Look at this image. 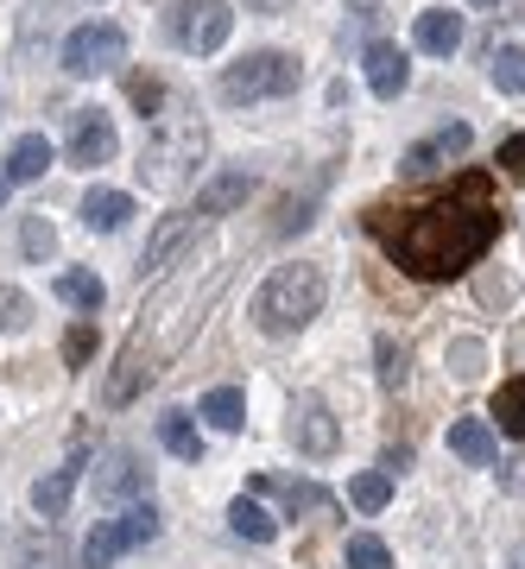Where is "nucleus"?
Segmentation results:
<instances>
[{
  "instance_id": "f257e3e1",
  "label": "nucleus",
  "mask_w": 525,
  "mask_h": 569,
  "mask_svg": "<svg viewBox=\"0 0 525 569\" xmlns=\"http://www.w3.org/2000/svg\"><path fill=\"white\" fill-rule=\"evenodd\" d=\"M367 228L412 279H456L501 241V197L487 171H468L449 190H430L405 209H374Z\"/></svg>"
},
{
  "instance_id": "f03ea898",
  "label": "nucleus",
  "mask_w": 525,
  "mask_h": 569,
  "mask_svg": "<svg viewBox=\"0 0 525 569\" xmlns=\"http://www.w3.org/2000/svg\"><path fill=\"white\" fill-rule=\"evenodd\" d=\"M202 152H209L202 114L184 102V96H165L159 89V114H152V127H146V152H140L146 190H184V183L197 178Z\"/></svg>"
},
{
  "instance_id": "7ed1b4c3",
  "label": "nucleus",
  "mask_w": 525,
  "mask_h": 569,
  "mask_svg": "<svg viewBox=\"0 0 525 569\" xmlns=\"http://www.w3.org/2000/svg\"><path fill=\"white\" fill-rule=\"evenodd\" d=\"M329 298V279H324V266H279L273 279L254 291V323H260V336H298L317 310H324Z\"/></svg>"
},
{
  "instance_id": "20e7f679",
  "label": "nucleus",
  "mask_w": 525,
  "mask_h": 569,
  "mask_svg": "<svg viewBox=\"0 0 525 569\" xmlns=\"http://www.w3.org/2000/svg\"><path fill=\"white\" fill-rule=\"evenodd\" d=\"M298 58L285 51H254V58L222 70V102H266V96H291L298 89Z\"/></svg>"
},
{
  "instance_id": "39448f33",
  "label": "nucleus",
  "mask_w": 525,
  "mask_h": 569,
  "mask_svg": "<svg viewBox=\"0 0 525 569\" xmlns=\"http://www.w3.org/2000/svg\"><path fill=\"white\" fill-rule=\"evenodd\" d=\"M121 63H127V32L121 26L96 20V26H77V32L63 39V70H70V77H115Z\"/></svg>"
},
{
  "instance_id": "423d86ee",
  "label": "nucleus",
  "mask_w": 525,
  "mask_h": 569,
  "mask_svg": "<svg viewBox=\"0 0 525 569\" xmlns=\"http://www.w3.org/2000/svg\"><path fill=\"white\" fill-rule=\"evenodd\" d=\"M228 32H235L228 0H171V39H178L184 51L209 58V51H222L228 44Z\"/></svg>"
},
{
  "instance_id": "0eeeda50",
  "label": "nucleus",
  "mask_w": 525,
  "mask_h": 569,
  "mask_svg": "<svg viewBox=\"0 0 525 569\" xmlns=\"http://www.w3.org/2000/svg\"><path fill=\"white\" fill-rule=\"evenodd\" d=\"M63 152H70V164H82V171L108 164L115 152H121L115 114H101V108H82V114H70V140H63Z\"/></svg>"
},
{
  "instance_id": "6e6552de",
  "label": "nucleus",
  "mask_w": 525,
  "mask_h": 569,
  "mask_svg": "<svg viewBox=\"0 0 525 569\" xmlns=\"http://www.w3.org/2000/svg\"><path fill=\"white\" fill-rule=\"evenodd\" d=\"M146 488H152V468H140L133 449H115V456L96 468V500L101 507H140Z\"/></svg>"
},
{
  "instance_id": "1a4fd4ad",
  "label": "nucleus",
  "mask_w": 525,
  "mask_h": 569,
  "mask_svg": "<svg viewBox=\"0 0 525 569\" xmlns=\"http://www.w3.org/2000/svg\"><path fill=\"white\" fill-rule=\"evenodd\" d=\"M291 443H298V456H336V443H343V425L329 418V406L317 392H304L291 406Z\"/></svg>"
},
{
  "instance_id": "9d476101",
  "label": "nucleus",
  "mask_w": 525,
  "mask_h": 569,
  "mask_svg": "<svg viewBox=\"0 0 525 569\" xmlns=\"http://www.w3.org/2000/svg\"><path fill=\"white\" fill-rule=\"evenodd\" d=\"M247 197H254V178H247V171H216V178L197 190L190 216H197V222H216V216H228V209H241Z\"/></svg>"
},
{
  "instance_id": "9b49d317",
  "label": "nucleus",
  "mask_w": 525,
  "mask_h": 569,
  "mask_svg": "<svg viewBox=\"0 0 525 569\" xmlns=\"http://www.w3.org/2000/svg\"><path fill=\"white\" fill-rule=\"evenodd\" d=\"M449 456H463L468 468H494L501 462V437H494L487 418H456L449 425Z\"/></svg>"
},
{
  "instance_id": "f8f14e48",
  "label": "nucleus",
  "mask_w": 525,
  "mask_h": 569,
  "mask_svg": "<svg viewBox=\"0 0 525 569\" xmlns=\"http://www.w3.org/2000/svg\"><path fill=\"white\" fill-rule=\"evenodd\" d=\"M405 82H412V63H405L399 44H367V89H374L380 102H399Z\"/></svg>"
},
{
  "instance_id": "ddd939ff",
  "label": "nucleus",
  "mask_w": 525,
  "mask_h": 569,
  "mask_svg": "<svg viewBox=\"0 0 525 569\" xmlns=\"http://www.w3.org/2000/svg\"><path fill=\"white\" fill-rule=\"evenodd\" d=\"M468 140H475V133H468L463 121L437 127V133H430V140H418V146H412V152H405V171H437V164L463 159V152H468Z\"/></svg>"
},
{
  "instance_id": "4468645a",
  "label": "nucleus",
  "mask_w": 525,
  "mask_h": 569,
  "mask_svg": "<svg viewBox=\"0 0 525 569\" xmlns=\"http://www.w3.org/2000/svg\"><path fill=\"white\" fill-rule=\"evenodd\" d=\"M190 228H197V216H190V209H178V216H165V222L152 228V241H146V253H140V279H152V272H165V266H171V253L190 241Z\"/></svg>"
},
{
  "instance_id": "2eb2a0df",
  "label": "nucleus",
  "mask_w": 525,
  "mask_h": 569,
  "mask_svg": "<svg viewBox=\"0 0 525 569\" xmlns=\"http://www.w3.org/2000/svg\"><path fill=\"white\" fill-rule=\"evenodd\" d=\"M463 44V13H449V7H430V13H418V51H430V58H449Z\"/></svg>"
},
{
  "instance_id": "dca6fc26",
  "label": "nucleus",
  "mask_w": 525,
  "mask_h": 569,
  "mask_svg": "<svg viewBox=\"0 0 525 569\" xmlns=\"http://www.w3.org/2000/svg\"><path fill=\"white\" fill-rule=\"evenodd\" d=\"M127 216H133V197H127V190H89V197H82V228H96V234L127 228Z\"/></svg>"
},
{
  "instance_id": "f3484780",
  "label": "nucleus",
  "mask_w": 525,
  "mask_h": 569,
  "mask_svg": "<svg viewBox=\"0 0 525 569\" xmlns=\"http://www.w3.org/2000/svg\"><path fill=\"white\" fill-rule=\"evenodd\" d=\"M77 475H82V462H63V468H51V475H39V481H32V507H39L44 519H63L70 493H77Z\"/></svg>"
},
{
  "instance_id": "a211bd4d",
  "label": "nucleus",
  "mask_w": 525,
  "mask_h": 569,
  "mask_svg": "<svg viewBox=\"0 0 525 569\" xmlns=\"http://www.w3.org/2000/svg\"><path fill=\"white\" fill-rule=\"evenodd\" d=\"M44 171H51V140L44 133H20L13 152H7V183H32Z\"/></svg>"
},
{
  "instance_id": "6ab92c4d",
  "label": "nucleus",
  "mask_w": 525,
  "mask_h": 569,
  "mask_svg": "<svg viewBox=\"0 0 525 569\" xmlns=\"http://www.w3.org/2000/svg\"><path fill=\"white\" fill-rule=\"evenodd\" d=\"M152 380V367H146V355H140V342H127V355H121V367L108 373V406H127L133 392Z\"/></svg>"
},
{
  "instance_id": "aec40b11",
  "label": "nucleus",
  "mask_w": 525,
  "mask_h": 569,
  "mask_svg": "<svg viewBox=\"0 0 525 569\" xmlns=\"http://www.w3.org/2000/svg\"><path fill=\"white\" fill-rule=\"evenodd\" d=\"M228 526H235V538H254V545H273V538H279V519H273L260 500H247V493L228 507Z\"/></svg>"
},
{
  "instance_id": "412c9836",
  "label": "nucleus",
  "mask_w": 525,
  "mask_h": 569,
  "mask_svg": "<svg viewBox=\"0 0 525 569\" xmlns=\"http://www.w3.org/2000/svg\"><path fill=\"white\" fill-rule=\"evenodd\" d=\"M159 443L178 456V462H202V437L197 425H190V411H165L159 418Z\"/></svg>"
},
{
  "instance_id": "4be33fe9",
  "label": "nucleus",
  "mask_w": 525,
  "mask_h": 569,
  "mask_svg": "<svg viewBox=\"0 0 525 569\" xmlns=\"http://www.w3.org/2000/svg\"><path fill=\"white\" fill-rule=\"evenodd\" d=\"M58 298L70 310H82V317H96L101 298H108V284H101L96 272H58Z\"/></svg>"
},
{
  "instance_id": "5701e85b",
  "label": "nucleus",
  "mask_w": 525,
  "mask_h": 569,
  "mask_svg": "<svg viewBox=\"0 0 525 569\" xmlns=\"http://www.w3.org/2000/svg\"><path fill=\"white\" fill-rule=\"evenodd\" d=\"M202 418H209L216 430H241V425H247V392H241V387L202 392Z\"/></svg>"
},
{
  "instance_id": "b1692460",
  "label": "nucleus",
  "mask_w": 525,
  "mask_h": 569,
  "mask_svg": "<svg viewBox=\"0 0 525 569\" xmlns=\"http://www.w3.org/2000/svg\"><path fill=\"white\" fill-rule=\"evenodd\" d=\"M121 519H101L89 538H82V569H115V557H121Z\"/></svg>"
},
{
  "instance_id": "393cba45",
  "label": "nucleus",
  "mask_w": 525,
  "mask_h": 569,
  "mask_svg": "<svg viewBox=\"0 0 525 569\" xmlns=\"http://www.w3.org/2000/svg\"><path fill=\"white\" fill-rule=\"evenodd\" d=\"M494 425L506 437H525V380H501V392H494Z\"/></svg>"
},
{
  "instance_id": "a878e982",
  "label": "nucleus",
  "mask_w": 525,
  "mask_h": 569,
  "mask_svg": "<svg viewBox=\"0 0 525 569\" xmlns=\"http://www.w3.org/2000/svg\"><path fill=\"white\" fill-rule=\"evenodd\" d=\"M348 500H355L361 512H380L386 500H393V475H386V468H367V475H355V481H348Z\"/></svg>"
},
{
  "instance_id": "bb28decb",
  "label": "nucleus",
  "mask_w": 525,
  "mask_h": 569,
  "mask_svg": "<svg viewBox=\"0 0 525 569\" xmlns=\"http://www.w3.org/2000/svg\"><path fill=\"white\" fill-rule=\"evenodd\" d=\"M254 493H279L291 512H317V507H324V488H317V481H285V488H279V481H266V475H260Z\"/></svg>"
},
{
  "instance_id": "cd10ccee",
  "label": "nucleus",
  "mask_w": 525,
  "mask_h": 569,
  "mask_svg": "<svg viewBox=\"0 0 525 569\" xmlns=\"http://www.w3.org/2000/svg\"><path fill=\"white\" fill-rule=\"evenodd\" d=\"M20 253L26 260H51V253H58V228L44 222V216H26L20 222Z\"/></svg>"
},
{
  "instance_id": "c85d7f7f",
  "label": "nucleus",
  "mask_w": 525,
  "mask_h": 569,
  "mask_svg": "<svg viewBox=\"0 0 525 569\" xmlns=\"http://www.w3.org/2000/svg\"><path fill=\"white\" fill-rule=\"evenodd\" d=\"M152 538H159V512L146 507V500H140V507H127L121 512V545L140 550V545H152Z\"/></svg>"
},
{
  "instance_id": "c756f323",
  "label": "nucleus",
  "mask_w": 525,
  "mask_h": 569,
  "mask_svg": "<svg viewBox=\"0 0 525 569\" xmlns=\"http://www.w3.org/2000/svg\"><path fill=\"white\" fill-rule=\"evenodd\" d=\"M26 323H32V298L20 284H0V336H20Z\"/></svg>"
},
{
  "instance_id": "7c9ffc66",
  "label": "nucleus",
  "mask_w": 525,
  "mask_h": 569,
  "mask_svg": "<svg viewBox=\"0 0 525 569\" xmlns=\"http://www.w3.org/2000/svg\"><path fill=\"white\" fill-rule=\"evenodd\" d=\"M348 569H393V550H386L374 531H355V538H348Z\"/></svg>"
},
{
  "instance_id": "2f4dec72",
  "label": "nucleus",
  "mask_w": 525,
  "mask_h": 569,
  "mask_svg": "<svg viewBox=\"0 0 525 569\" xmlns=\"http://www.w3.org/2000/svg\"><path fill=\"white\" fill-rule=\"evenodd\" d=\"M494 82L513 89V96H525V44H501L494 51Z\"/></svg>"
},
{
  "instance_id": "473e14b6",
  "label": "nucleus",
  "mask_w": 525,
  "mask_h": 569,
  "mask_svg": "<svg viewBox=\"0 0 525 569\" xmlns=\"http://www.w3.org/2000/svg\"><path fill=\"white\" fill-rule=\"evenodd\" d=\"M380 387H393V392L405 387V355H399L393 336H380Z\"/></svg>"
},
{
  "instance_id": "72a5a7b5",
  "label": "nucleus",
  "mask_w": 525,
  "mask_h": 569,
  "mask_svg": "<svg viewBox=\"0 0 525 569\" xmlns=\"http://www.w3.org/2000/svg\"><path fill=\"white\" fill-rule=\"evenodd\" d=\"M89 348H96V323L82 317V323L70 329V336H63V361H70V367H82V361H89Z\"/></svg>"
},
{
  "instance_id": "f704fd0d",
  "label": "nucleus",
  "mask_w": 525,
  "mask_h": 569,
  "mask_svg": "<svg viewBox=\"0 0 525 569\" xmlns=\"http://www.w3.org/2000/svg\"><path fill=\"white\" fill-rule=\"evenodd\" d=\"M501 164L513 171V178H525V133H506L501 140Z\"/></svg>"
},
{
  "instance_id": "c9c22d12",
  "label": "nucleus",
  "mask_w": 525,
  "mask_h": 569,
  "mask_svg": "<svg viewBox=\"0 0 525 569\" xmlns=\"http://www.w3.org/2000/svg\"><path fill=\"white\" fill-rule=\"evenodd\" d=\"M247 7H254V13H285L291 0H247Z\"/></svg>"
},
{
  "instance_id": "e433bc0d",
  "label": "nucleus",
  "mask_w": 525,
  "mask_h": 569,
  "mask_svg": "<svg viewBox=\"0 0 525 569\" xmlns=\"http://www.w3.org/2000/svg\"><path fill=\"white\" fill-rule=\"evenodd\" d=\"M20 569H58V563H51V550H44V557H39V550H32V557H26Z\"/></svg>"
},
{
  "instance_id": "4c0bfd02",
  "label": "nucleus",
  "mask_w": 525,
  "mask_h": 569,
  "mask_svg": "<svg viewBox=\"0 0 525 569\" xmlns=\"http://www.w3.org/2000/svg\"><path fill=\"white\" fill-rule=\"evenodd\" d=\"M0 209H7V178H0Z\"/></svg>"
},
{
  "instance_id": "58836bf2",
  "label": "nucleus",
  "mask_w": 525,
  "mask_h": 569,
  "mask_svg": "<svg viewBox=\"0 0 525 569\" xmlns=\"http://www.w3.org/2000/svg\"><path fill=\"white\" fill-rule=\"evenodd\" d=\"M513 569H525V550H519V557H513Z\"/></svg>"
},
{
  "instance_id": "ea45409f",
  "label": "nucleus",
  "mask_w": 525,
  "mask_h": 569,
  "mask_svg": "<svg viewBox=\"0 0 525 569\" xmlns=\"http://www.w3.org/2000/svg\"><path fill=\"white\" fill-rule=\"evenodd\" d=\"M475 7H494V0H475Z\"/></svg>"
}]
</instances>
